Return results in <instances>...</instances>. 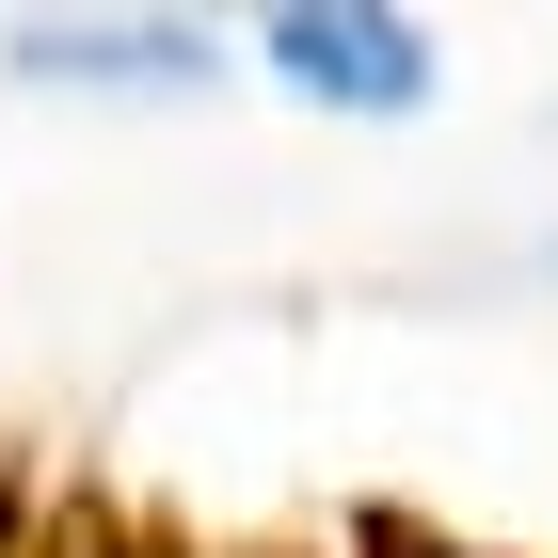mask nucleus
Returning <instances> with one entry per match:
<instances>
[{"instance_id":"1","label":"nucleus","mask_w":558,"mask_h":558,"mask_svg":"<svg viewBox=\"0 0 558 558\" xmlns=\"http://www.w3.org/2000/svg\"><path fill=\"white\" fill-rule=\"evenodd\" d=\"M256 64L288 96H319V112H415V96H430V33L384 16V0H303V16L256 33Z\"/></svg>"},{"instance_id":"2","label":"nucleus","mask_w":558,"mask_h":558,"mask_svg":"<svg viewBox=\"0 0 558 558\" xmlns=\"http://www.w3.org/2000/svg\"><path fill=\"white\" fill-rule=\"evenodd\" d=\"M16 81H208V33H175V16H81V33H0Z\"/></svg>"}]
</instances>
